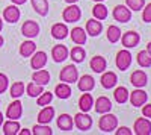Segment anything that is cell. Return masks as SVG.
Segmentation results:
<instances>
[{
	"instance_id": "6da1fadb",
	"label": "cell",
	"mask_w": 151,
	"mask_h": 135,
	"mask_svg": "<svg viewBox=\"0 0 151 135\" xmlns=\"http://www.w3.org/2000/svg\"><path fill=\"white\" fill-rule=\"evenodd\" d=\"M116 126H118V118H116V115H113V114L104 112L103 117L100 118V121H98V128H100V131H103V132H112L113 129H116Z\"/></svg>"
},
{
	"instance_id": "7a4b0ae2",
	"label": "cell",
	"mask_w": 151,
	"mask_h": 135,
	"mask_svg": "<svg viewBox=\"0 0 151 135\" xmlns=\"http://www.w3.org/2000/svg\"><path fill=\"white\" fill-rule=\"evenodd\" d=\"M82 17V11L79 6H76L73 3H70L68 8L64 9V12H62V18H64V21L67 23H76V21H79Z\"/></svg>"
},
{
	"instance_id": "3957f363",
	"label": "cell",
	"mask_w": 151,
	"mask_h": 135,
	"mask_svg": "<svg viewBox=\"0 0 151 135\" xmlns=\"http://www.w3.org/2000/svg\"><path fill=\"white\" fill-rule=\"evenodd\" d=\"M77 78H79V71L73 64L64 67V70H62L60 75H59V79L65 83H73V82L77 81Z\"/></svg>"
},
{
	"instance_id": "277c9868",
	"label": "cell",
	"mask_w": 151,
	"mask_h": 135,
	"mask_svg": "<svg viewBox=\"0 0 151 135\" xmlns=\"http://www.w3.org/2000/svg\"><path fill=\"white\" fill-rule=\"evenodd\" d=\"M74 125L77 126L79 131H83V132L85 131H89L91 126H92V118L82 111V112L74 115Z\"/></svg>"
},
{
	"instance_id": "5b68a950",
	"label": "cell",
	"mask_w": 151,
	"mask_h": 135,
	"mask_svg": "<svg viewBox=\"0 0 151 135\" xmlns=\"http://www.w3.org/2000/svg\"><path fill=\"white\" fill-rule=\"evenodd\" d=\"M113 18L119 23H127L132 18V9H129L127 6L124 5H118L113 9Z\"/></svg>"
},
{
	"instance_id": "8992f818",
	"label": "cell",
	"mask_w": 151,
	"mask_h": 135,
	"mask_svg": "<svg viewBox=\"0 0 151 135\" xmlns=\"http://www.w3.org/2000/svg\"><path fill=\"white\" fill-rule=\"evenodd\" d=\"M132 64V53L129 50H119L118 55H116V67L124 71V70H127Z\"/></svg>"
},
{
	"instance_id": "52a82bcc",
	"label": "cell",
	"mask_w": 151,
	"mask_h": 135,
	"mask_svg": "<svg viewBox=\"0 0 151 135\" xmlns=\"http://www.w3.org/2000/svg\"><path fill=\"white\" fill-rule=\"evenodd\" d=\"M21 32L24 36H27V38H35V36L40 33V24L36 21H24V24L21 26Z\"/></svg>"
},
{
	"instance_id": "ba28073f",
	"label": "cell",
	"mask_w": 151,
	"mask_h": 135,
	"mask_svg": "<svg viewBox=\"0 0 151 135\" xmlns=\"http://www.w3.org/2000/svg\"><path fill=\"white\" fill-rule=\"evenodd\" d=\"M134 134L136 135H150L151 134V121L145 118H137L134 121Z\"/></svg>"
},
{
	"instance_id": "9c48e42d",
	"label": "cell",
	"mask_w": 151,
	"mask_h": 135,
	"mask_svg": "<svg viewBox=\"0 0 151 135\" xmlns=\"http://www.w3.org/2000/svg\"><path fill=\"white\" fill-rule=\"evenodd\" d=\"M121 40H122V46H124V47L132 49V47H136L137 44H139L141 36H139V33H136V32H133V30H129V32H125V33L122 35Z\"/></svg>"
},
{
	"instance_id": "30bf717a",
	"label": "cell",
	"mask_w": 151,
	"mask_h": 135,
	"mask_svg": "<svg viewBox=\"0 0 151 135\" xmlns=\"http://www.w3.org/2000/svg\"><path fill=\"white\" fill-rule=\"evenodd\" d=\"M23 114V105L20 100H15V102H12L8 109H6V117L9 120H18Z\"/></svg>"
},
{
	"instance_id": "8fae6325",
	"label": "cell",
	"mask_w": 151,
	"mask_h": 135,
	"mask_svg": "<svg viewBox=\"0 0 151 135\" xmlns=\"http://www.w3.org/2000/svg\"><path fill=\"white\" fill-rule=\"evenodd\" d=\"M53 117H55V109L52 106H45L40 111V114H38V123L48 125L50 121L53 120Z\"/></svg>"
},
{
	"instance_id": "7c38bea8",
	"label": "cell",
	"mask_w": 151,
	"mask_h": 135,
	"mask_svg": "<svg viewBox=\"0 0 151 135\" xmlns=\"http://www.w3.org/2000/svg\"><path fill=\"white\" fill-rule=\"evenodd\" d=\"M47 64V53L45 52H33V58L30 61V65L33 70H40Z\"/></svg>"
},
{
	"instance_id": "4fadbf2b",
	"label": "cell",
	"mask_w": 151,
	"mask_h": 135,
	"mask_svg": "<svg viewBox=\"0 0 151 135\" xmlns=\"http://www.w3.org/2000/svg\"><path fill=\"white\" fill-rule=\"evenodd\" d=\"M101 30H103L101 21H98L97 18L88 20V23H86V33H89L91 36H98Z\"/></svg>"
},
{
	"instance_id": "5bb4252c",
	"label": "cell",
	"mask_w": 151,
	"mask_h": 135,
	"mask_svg": "<svg viewBox=\"0 0 151 135\" xmlns=\"http://www.w3.org/2000/svg\"><path fill=\"white\" fill-rule=\"evenodd\" d=\"M95 87V81L92 76L89 75H83L80 79H79V90L83 91V93H89L92 88Z\"/></svg>"
},
{
	"instance_id": "9a60e30c",
	"label": "cell",
	"mask_w": 151,
	"mask_h": 135,
	"mask_svg": "<svg viewBox=\"0 0 151 135\" xmlns=\"http://www.w3.org/2000/svg\"><path fill=\"white\" fill-rule=\"evenodd\" d=\"M130 81H132V83L134 85V87L142 88V87H145V85H147L148 78H147V75H145V71H142V70H136V71H133V75H132Z\"/></svg>"
},
{
	"instance_id": "2e32d148",
	"label": "cell",
	"mask_w": 151,
	"mask_h": 135,
	"mask_svg": "<svg viewBox=\"0 0 151 135\" xmlns=\"http://www.w3.org/2000/svg\"><path fill=\"white\" fill-rule=\"evenodd\" d=\"M3 18L8 23H17L20 20V9L17 6H8V8H5Z\"/></svg>"
},
{
	"instance_id": "e0dca14e",
	"label": "cell",
	"mask_w": 151,
	"mask_h": 135,
	"mask_svg": "<svg viewBox=\"0 0 151 135\" xmlns=\"http://www.w3.org/2000/svg\"><path fill=\"white\" fill-rule=\"evenodd\" d=\"M147 99H148V96L142 90H136V91H133L130 94V102H132L133 106H142V105H145Z\"/></svg>"
},
{
	"instance_id": "ac0fdd59",
	"label": "cell",
	"mask_w": 151,
	"mask_h": 135,
	"mask_svg": "<svg viewBox=\"0 0 151 135\" xmlns=\"http://www.w3.org/2000/svg\"><path fill=\"white\" fill-rule=\"evenodd\" d=\"M110 109H112V102L107 97H104V96L98 97L97 102H95V111L98 114H104V112H109Z\"/></svg>"
},
{
	"instance_id": "d6986e66",
	"label": "cell",
	"mask_w": 151,
	"mask_h": 135,
	"mask_svg": "<svg viewBox=\"0 0 151 135\" xmlns=\"http://www.w3.org/2000/svg\"><path fill=\"white\" fill-rule=\"evenodd\" d=\"M73 125H74V120H73L71 115H68V114H60L59 115V118H58V128L60 131H65V132L71 131Z\"/></svg>"
},
{
	"instance_id": "ffe728a7",
	"label": "cell",
	"mask_w": 151,
	"mask_h": 135,
	"mask_svg": "<svg viewBox=\"0 0 151 135\" xmlns=\"http://www.w3.org/2000/svg\"><path fill=\"white\" fill-rule=\"evenodd\" d=\"M68 56V49L65 46H55L52 50V58L55 59V62H62Z\"/></svg>"
},
{
	"instance_id": "44dd1931",
	"label": "cell",
	"mask_w": 151,
	"mask_h": 135,
	"mask_svg": "<svg viewBox=\"0 0 151 135\" xmlns=\"http://www.w3.org/2000/svg\"><path fill=\"white\" fill-rule=\"evenodd\" d=\"M67 35H68V28L64 23H56L52 28V36L56 40H64Z\"/></svg>"
},
{
	"instance_id": "7402d4cb",
	"label": "cell",
	"mask_w": 151,
	"mask_h": 135,
	"mask_svg": "<svg viewBox=\"0 0 151 135\" xmlns=\"http://www.w3.org/2000/svg\"><path fill=\"white\" fill-rule=\"evenodd\" d=\"M91 68H92V71H95V73H103L104 70H106V67H107V62H106V59L103 58V56H94L92 59H91Z\"/></svg>"
},
{
	"instance_id": "603a6c76",
	"label": "cell",
	"mask_w": 151,
	"mask_h": 135,
	"mask_svg": "<svg viewBox=\"0 0 151 135\" xmlns=\"http://www.w3.org/2000/svg\"><path fill=\"white\" fill-rule=\"evenodd\" d=\"M116 82H118V78H116V75L113 71H106V73H103V76H101V85L104 88H112V87H115L116 85Z\"/></svg>"
},
{
	"instance_id": "cb8c5ba5",
	"label": "cell",
	"mask_w": 151,
	"mask_h": 135,
	"mask_svg": "<svg viewBox=\"0 0 151 135\" xmlns=\"http://www.w3.org/2000/svg\"><path fill=\"white\" fill-rule=\"evenodd\" d=\"M32 79H33V82H36V83H40V85H47L48 82H50V73L47 71V70H36L35 73H33V76H32Z\"/></svg>"
},
{
	"instance_id": "d4e9b609",
	"label": "cell",
	"mask_w": 151,
	"mask_h": 135,
	"mask_svg": "<svg viewBox=\"0 0 151 135\" xmlns=\"http://www.w3.org/2000/svg\"><path fill=\"white\" fill-rule=\"evenodd\" d=\"M92 106H94V99H92V96L88 94V93L82 94V97L79 99V108L82 109L83 112H88Z\"/></svg>"
},
{
	"instance_id": "484cf974",
	"label": "cell",
	"mask_w": 151,
	"mask_h": 135,
	"mask_svg": "<svg viewBox=\"0 0 151 135\" xmlns=\"http://www.w3.org/2000/svg\"><path fill=\"white\" fill-rule=\"evenodd\" d=\"M20 131V123L17 120H8L3 123V134L5 135H17Z\"/></svg>"
},
{
	"instance_id": "4316f807",
	"label": "cell",
	"mask_w": 151,
	"mask_h": 135,
	"mask_svg": "<svg viewBox=\"0 0 151 135\" xmlns=\"http://www.w3.org/2000/svg\"><path fill=\"white\" fill-rule=\"evenodd\" d=\"M71 40H73L76 44H79V46L85 44V43H86L85 29H82V28H74V29L71 30Z\"/></svg>"
},
{
	"instance_id": "83f0119b",
	"label": "cell",
	"mask_w": 151,
	"mask_h": 135,
	"mask_svg": "<svg viewBox=\"0 0 151 135\" xmlns=\"http://www.w3.org/2000/svg\"><path fill=\"white\" fill-rule=\"evenodd\" d=\"M55 94L59 97V99H68L71 96V88H70V83H59L56 85L55 88Z\"/></svg>"
},
{
	"instance_id": "f1b7e54d",
	"label": "cell",
	"mask_w": 151,
	"mask_h": 135,
	"mask_svg": "<svg viewBox=\"0 0 151 135\" xmlns=\"http://www.w3.org/2000/svg\"><path fill=\"white\" fill-rule=\"evenodd\" d=\"M36 50V44L33 41H24L21 46H20V55L27 58V56H32L33 52Z\"/></svg>"
},
{
	"instance_id": "f546056e",
	"label": "cell",
	"mask_w": 151,
	"mask_h": 135,
	"mask_svg": "<svg viewBox=\"0 0 151 135\" xmlns=\"http://www.w3.org/2000/svg\"><path fill=\"white\" fill-rule=\"evenodd\" d=\"M32 6L42 17L48 14V2L47 0H32Z\"/></svg>"
},
{
	"instance_id": "4dcf8cb0",
	"label": "cell",
	"mask_w": 151,
	"mask_h": 135,
	"mask_svg": "<svg viewBox=\"0 0 151 135\" xmlns=\"http://www.w3.org/2000/svg\"><path fill=\"white\" fill-rule=\"evenodd\" d=\"M113 97H115V100L118 103H125L129 100V91L125 87H118L115 90V93H113Z\"/></svg>"
},
{
	"instance_id": "1f68e13d",
	"label": "cell",
	"mask_w": 151,
	"mask_h": 135,
	"mask_svg": "<svg viewBox=\"0 0 151 135\" xmlns=\"http://www.w3.org/2000/svg\"><path fill=\"white\" fill-rule=\"evenodd\" d=\"M92 14H94V17H95L97 20H104V18L107 17V8L98 2V3L92 8Z\"/></svg>"
},
{
	"instance_id": "d6a6232c",
	"label": "cell",
	"mask_w": 151,
	"mask_h": 135,
	"mask_svg": "<svg viewBox=\"0 0 151 135\" xmlns=\"http://www.w3.org/2000/svg\"><path fill=\"white\" fill-rule=\"evenodd\" d=\"M42 91H44L42 85L36 83V82H30V83L27 85V87H26V93H27V96H30V97H36V96H40Z\"/></svg>"
},
{
	"instance_id": "836d02e7",
	"label": "cell",
	"mask_w": 151,
	"mask_h": 135,
	"mask_svg": "<svg viewBox=\"0 0 151 135\" xmlns=\"http://www.w3.org/2000/svg\"><path fill=\"white\" fill-rule=\"evenodd\" d=\"M107 40L110 43H116L121 40V30L118 26H109L107 28Z\"/></svg>"
},
{
	"instance_id": "e575fe53",
	"label": "cell",
	"mask_w": 151,
	"mask_h": 135,
	"mask_svg": "<svg viewBox=\"0 0 151 135\" xmlns=\"http://www.w3.org/2000/svg\"><path fill=\"white\" fill-rule=\"evenodd\" d=\"M70 55H71V59L74 61V62H82V61L85 59V49L83 47H80V46H77V47H73V50L70 52Z\"/></svg>"
},
{
	"instance_id": "d590c367",
	"label": "cell",
	"mask_w": 151,
	"mask_h": 135,
	"mask_svg": "<svg viewBox=\"0 0 151 135\" xmlns=\"http://www.w3.org/2000/svg\"><path fill=\"white\" fill-rule=\"evenodd\" d=\"M137 64L141 67H151V56L147 50H142L137 53Z\"/></svg>"
},
{
	"instance_id": "8d00e7d4",
	"label": "cell",
	"mask_w": 151,
	"mask_h": 135,
	"mask_svg": "<svg viewBox=\"0 0 151 135\" xmlns=\"http://www.w3.org/2000/svg\"><path fill=\"white\" fill-rule=\"evenodd\" d=\"M23 94H24V83L23 82L12 83V87H11V96L14 97V99H18V97H21Z\"/></svg>"
},
{
	"instance_id": "74e56055",
	"label": "cell",
	"mask_w": 151,
	"mask_h": 135,
	"mask_svg": "<svg viewBox=\"0 0 151 135\" xmlns=\"http://www.w3.org/2000/svg\"><path fill=\"white\" fill-rule=\"evenodd\" d=\"M32 134H33V135H52L53 131L50 129V126L41 125V123H40V125H35V126H33Z\"/></svg>"
},
{
	"instance_id": "f35d334b",
	"label": "cell",
	"mask_w": 151,
	"mask_h": 135,
	"mask_svg": "<svg viewBox=\"0 0 151 135\" xmlns=\"http://www.w3.org/2000/svg\"><path fill=\"white\" fill-rule=\"evenodd\" d=\"M52 99H53V94L50 93V91H42L41 94H40V97H38V105L40 106H45V105H48L50 102H52Z\"/></svg>"
},
{
	"instance_id": "ab89813d",
	"label": "cell",
	"mask_w": 151,
	"mask_h": 135,
	"mask_svg": "<svg viewBox=\"0 0 151 135\" xmlns=\"http://www.w3.org/2000/svg\"><path fill=\"white\" fill-rule=\"evenodd\" d=\"M127 3V8L129 9H133V11H141L145 5V0H125Z\"/></svg>"
},
{
	"instance_id": "60d3db41",
	"label": "cell",
	"mask_w": 151,
	"mask_h": 135,
	"mask_svg": "<svg viewBox=\"0 0 151 135\" xmlns=\"http://www.w3.org/2000/svg\"><path fill=\"white\" fill-rule=\"evenodd\" d=\"M8 83H9L8 76H6V75H3V73H0V94L5 93V91L8 90Z\"/></svg>"
},
{
	"instance_id": "b9f144b4",
	"label": "cell",
	"mask_w": 151,
	"mask_h": 135,
	"mask_svg": "<svg viewBox=\"0 0 151 135\" xmlns=\"http://www.w3.org/2000/svg\"><path fill=\"white\" fill-rule=\"evenodd\" d=\"M142 20L145 23H151V3H148L142 12Z\"/></svg>"
},
{
	"instance_id": "7bdbcfd3",
	"label": "cell",
	"mask_w": 151,
	"mask_h": 135,
	"mask_svg": "<svg viewBox=\"0 0 151 135\" xmlns=\"http://www.w3.org/2000/svg\"><path fill=\"white\" fill-rule=\"evenodd\" d=\"M142 114H144V117L151 118V105H145V106L142 108Z\"/></svg>"
},
{
	"instance_id": "ee69618b",
	"label": "cell",
	"mask_w": 151,
	"mask_h": 135,
	"mask_svg": "<svg viewBox=\"0 0 151 135\" xmlns=\"http://www.w3.org/2000/svg\"><path fill=\"white\" fill-rule=\"evenodd\" d=\"M133 132L129 129V128H119L118 131H116V135H132Z\"/></svg>"
},
{
	"instance_id": "f6af8a7d",
	"label": "cell",
	"mask_w": 151,
	"mask_h": 135,
	"mask_svg": "<svg viewBox=\"0 0 151 135\" xmlns=\"http://www.w3.org/2000/svg\"><path fill=\"white\" fill-rule=\"evenodd\" d=\"M26 2H27V0H12V3H15V5H23Z\"/></svg>"
},
{
	"instance_id": "bcb514c9",
	"label": "cell",
	"mask_w": 151,
	"mask_h": 135,
	"mask_svg": "<svg viewBox=\"0 0 151 135\" xmlns=\"http://www.w3.org/2000/svg\"><path fill=\"white\" fill-rule=\"evenodd\" d=\"M20 134H21V135H30V134H32V132H30V131H29V129H23V131H21V132H20Z\"/></svg>"
},
{
	"instance_id": "7dc6e473",
	"label": "cell",
	"mask_w": 151,
	"mask_h": 135,
	"mask_svg": "<svg viewBox=\"0 0 151 135\" xmlns=\"http://www.w3.org/2000/svg\"><path fill=\"white\" fill-rule=\"evenodd\" d=\"M147 52L150 53V56H151V43H148L147 44Z\"/></svg>"
},
{
	"instance_id": "c3c4849f",
	"label": "cell",
	"mask_w": 151,
	"mask_h": 135,
	"mask_svg": "<svg viewBox=\"0 0 151 135\" xmlns=\"http://www.w3.org/2000/svg\"><path fill=\"white\" fill-rule=\"evenodd\" d=\"M2 125H3V114L0 112V126H2Z\"/></svg>"
},
{
	"instance_id": "681fc988",
	"label": "cell",
	"mask_w": 151,
	"mask_h": 135,
	"mask_svg": "<svg viewBox=\"0 0 151 135\" xmlns=\"http://www.w3.org/2000/svg\"><path fill=\"white\" fill-rule=\"evenodd\" d=\"M2 46H3V36L0 35V47H2Z\"/></svg>"
},
{
	"instance_id": "f907efd6",
	"label": "cell",
	"mask_w": 151,
	"mask_h": 135,
	"mask_svg": "<svg viewBox=\"0 0 151 135\" xmlns=\"http://www.w3.org/2000/svg\"><path fill=\"white\" fill-rule=\"evenodd\" d=\"M65 2H67V3H76L77 0H65Z\"/></svg>"
},
{
	"instance_id": "816d5d0a",
	"label": "cell",
	"mask_w": 151,
	"mask_h": 135,
	"mask_svg": "<svg viewBox=\"0 0 151 135\" xmlns=\"http://www.w3.org/2000/svg\"><path fill=\"white\" fill-rule=\"evenodd\" d=\"M3 29V21H2V18H0V30Z\"/></svg>"
},
{
	"instance_id": "f5cc1de1",
	"label": "cell",
	"mask_w": 151,
	"mask_h": 135,
	"mask_svg": "<svg viewBox=\"0 0 151 135\" xmlns=\"http://www.w3.org/2000/svg\"><path fill=\"white\" fill-rule=\"evenodd\" d=\"M94 2H97V3H98V2H103V0H94Z\"/></svg>"
}]
</instances>
